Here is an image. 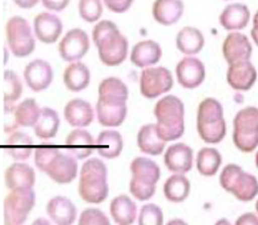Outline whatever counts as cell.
<instances>
[{
  "instance_id": "obj_52",
  "label": "cell",
  "mask_w": 258,
  "mask_h": 225,
  "mask_svg": "<svg viewBox=\"0 0 258 225\" xmlns=\"http://www.w3.org/2000/svg\"><path fill=\"white\" fill-rule=\"evenodd\" d=\"M214 225H232V224H230V222H229L226 218H221V220L216 221V224Z\"/></svg>"
},
{
  "instance_id": "obj_31",
  "label": "cell",
  "mask_w": 258,
  "mask_h": 225,
  "mask_svg": "<svg viewBox=\"0 0 258 225\" xmlns=\"http://www.w3.org/2000/svg\"><path fill=\"white\" fill-rule=\"evenodd\" d=\"M6 145H7V153L12 159L15 161H23L28 159L32 153L33 140L28 133L14 131L7 137Z\"/></svg>"
},
{
  "instance_id": "obj_29",
  "label": "cell",
  "mask_w": 258,
  "mask_h": 225,
  "mask_svg": "<svg viewBox=\"0 0 258 225\" xmlns=\"http://www.w3.org/2000/svg\"><path fill=\"white\" fill-rule=\"evenodd\" d=\"M64 85L71 92H80L91 83V71L84 63L75 62L67 66L63 75Z\"/></svg>"
},
{
  "instance_id": "obj_43",
  "label": "cell",
  "mask_w": 258,
  "mask_h": 225,
  "mask_svg": "<svg viewBox=\"0 0 258 225\" xmlns=\"http://www.w3.org/2000/svg\"><path fill=\"white\" fill-rule=\"evenodd\" d=\"M129 192L132 193L135 199L144 201V200H149L153 197V195L156 193V185L147 184V183L139 181L136 179H131Z\"/></svg>"
},
{
  "instance_id": "obj_30",
  "label": "cell",
  "mask_w": 258,
  "mask_h": 225,
  "mask_svg": "<svg viewBox=\"0 0 258 225\" xmlns=\"http://www.w3.org/2000/svg\"><path fill=\"white\" fill-rule=\"evenodd\" d=\"M129 96L128 87L121 79L107 78L104 79L99 85V97L100 101L107 103H126Z\"/></svg>"
},
{
  "instance_id": "obj_48",
  "label": "cell",
  "mask_w": 258,
  "mask_h": 225,
  "mask_svg": "<svg viewBox=\"0 0 258 225\" xmlns=\"http://www.w3.org/2000/svg\"><path fill=\"white\" fill-rule=\"evenodd\" d=\"M14 2L20 8H32L39 3V0H14Z\"/></svg>"
},
{
  "instance_id": "obj_35",
  "label": "cell",
  "mask_w": 258,
  "mask_h": 225,
  "mask_svg": "<svg viewBox=\"0 0 258 225\" xmlns=\"http://www.w3.org/2000/svg\"><path fill=\"white\" fill-rule=\"evenodd\" d=\"M190 193V181L185 175L173 174L164 184V196L170 203H182Z\"/></svg>"
},
{
  "instance_id": "obj_5",
  "label": "cell",
  "mask_w": 258,
  "mask_h": 225,
  "mask_svg": "<svg viewBox=\"0 0 258 225\" xmlns=\"http://www.w3.org/2000/svg\"><path fill=\"white\" fill-rule=\"evenodd\" d=\"M233 143L243 153L258 147V108L245 107L233 120Z\"/></svg>"
},
{
  "instance_id": "obj_47",
  "label": "cell",
  "mask_w": 258,
  "mask_h": 225,
  "mask_svg": "<svg viewBox=\"0 0 258 225\" xmlns=\"http://www.w3.org/2000/svg\"><path fill=\"white\" fill-rule=\"evenodd\" d=\"M234 225H258V216L254 213H243L237 218Z\"/></svg>"
},
{
  "instance_id": "obj_1",
  "label": "cell",
  "mask_w": 258,
  "mask_h": 225,
  "mask_svg": "<svg viewBox=\"0 0 258 225\" xmlns=\"http://www.w3.org/2000/svg\"><path fill=\"white\" fill-rule=\"evenodd\" d=\"M92 37L103 64L108 67H116L120 66L126 59L128 40L118 31L114 23L109 20L99 22L93 28Z\"/></svg>"
},
{
  "instance_id": "obj_2",
  "label": "cell",
  "mask_w": 258,
  "mask_h": 225,
  "mask_svg": "<svg viewBox=\"0 0 258 225\" xmlns=\"http://www.w3.org/2000/svg\"><path fill=\"white\" fill-rule=\"evenodd\" d=\"M153 112L157 119V132L165 143L177 140L184 135L185 107L177 96L166 95L160 99Z\"/></svg>"
},
{
  "instance_id": "obj_21",
  "label": "cell",
  "mask_w": 258,
  "mask_h": 225,
  "mask_svg": "<svg viewBox=\"0 0 258 225\" xmlns=\"http://www.w3.org/2000/svg\"><path fill=\"white\" fill-rule=\"evenodd\" d=\"M47 214L56 225H72L78 217L75 204L66 196H55L47 204Z\"/></svg>"
},
{
  "instance_id": "obj_20",
  "label": "cell",
  "mask_w": 258,
  "mask_h": 225,
  "mask_svg": "<svg viewBox=\"0 0 258 225\" xmlns=\"http://www.w3.org/2000/svg\"><path fill=\"white\" fill-rule=\"evenodd\" d=\"M67 151H70L78 160L88 159L96 151V140L84 128H75L66 139Z\"/></svg>"
},
{
  "instance_id": "obj_17",
  "label": "cell",
  "mask_w": 258,
  "mask_h": 225,
  "mask_svg": "<svg viewBox=\"0 0 258 225\" xmlns=\"http://www.w3.org/2000/svg\"><path fill=\"white\" fill-rule=\"evenodd\" d=\"M36 181V175L31 165L22 161H15L4 172L6 187L11 191L32 189Z\"/></svg>"
},
{
  "instance_id": "obj_24",
  "label": "cell",
  "mask_w": 258,
  "mask_h": 225,
  "mask_svg": "<svg viewBox=\"0 0 258 225\" xmlns=\"http://www.w3.org/2000/svg\"><path fill=\"white\" fill-rule=\"evenodd\" d=\"M249 20H250V11L245 4L241 3L229 4L220 15L221 26L232 32L243 30L247 26Z\"/></svg>"
},
{
  "instance_id": "obj_4",
  "label": "cell",
  "mask_w": 258,
  "mask_h": 225,
  "mask_svg": "<svg viewBox=\"0 0 258 225\" xmlns=\"http://www.w3.org/2000/svg\"><path fill=\"white\" fill-rule=\"evenodd\" d=\"M197 132L208 144H218L226 135L222 104L214 97L204 99L197 109Z\"/></svg>"
},
{
  "instance_id": "obj_38",
  "label": "cell",
  "mask_w": 258,
  "mask_h": 225,
  "mask_svg": "<svg viewBox=\"0 0 258 225\" xmlns=\"http://www.w3.org/2000/svg\"><path fill=\"white\" fill-rule=\"evenodd\" d=\"M23 93V83L18 74L8 70L4 72V103L12 104L20 99Z\"/></svg>"
},
{
  "instance_id": "obj_10",
  "label": "cell",
  "mask_w": 258,
  "mask_h": 225,
  "mask_svg": "<svg viewBox=\"0 0 258 225\" xmlns=\"http://www.w3.org/2000/svg\"><path fill=\"white\" fill-rule=\"evenodd\" d=\"M78 159L70 151L59 149L55 157L49 162L45 174L59 184H68L78 176Z\"/></svg>"
},
{
  "instance_id": "obj_51",
  "label": "cell",
  "mask_w": 258,
  "mask_h": 225,
  "mask_svg": "<svg viewBox=\"0 0 258 225\" xmlns=\"http://www.w3.org/2000/svg\"><path fill=\"white\" fill-rule=\"evenodd\" d=\"M166 225H188V224H186L184 220H181V218H173V220H170Z\"/></svg>"
},
{
  "instance_id": "obj_8",
  "label": "cell",
  "mask_w": 258,
  "mask_h": 225,
  "mask_svg": "<svg viewBox=\"0 0 258 225\" xmlns=\"http://www.w3.org/2000/svg\"><path fill=\"white\" fill-rule=\"evenodd\" d=\"M36 203L33 189L11 191L4 199V225H23Z\"/></svg>"
},
{
  "instance_id": "obj_45",
  "label": "cell",
  "mask_w": 258,
  "mask_h": 225,
  "mask_svg": "<svg viewBox=\"0 0 258 225\" xmlns=\"http://www.w3.org/2000/svg\"><path fill=\"white\" fill-rule=\"evenodd\" d=\"M109 11L116 12V14H122L128 11L131 6L133 4V0H104Z\"/></svg>"
},
{
  "instance_id": "obj_54",
  "label": "cell",
  "mask_w": 258,
  "mask_h": 225,
  "mask_svg": "<svg viewBox=\"0 0 258 225\" xmlns=\"http://www.w3.org/2000/svg\"><path fill=\"white\" fill-rule=\"evenodd\" d=\"M255 210H257V214H258V200H257V203H255Z\"/></svg>"
},
{
  "instance_id": "obj_33",
  "label": "cell",
  "mask_w": 258,
  "mask_h": 225,
  "mask_svg": "<svg viewBox=\"0 0 258 225\" xmlns=\"http://www.w3.org/2000/svg\"><path fill=\"white\" fill-rule=\"evenodd\" d=\"M129 170L132 172V179L147 183V184L156 185L159 183L161 172L159 165L153 160L148 157H136L131 161Z\"/></svg>"
},
{
  "instance_id": "obj_14",
  "label": "cell",
  "mask_w": 258,
  "mask_h": 225,
  "mask_svg": "<svg viewBox=\"0 0 258 225\" xmlns=\"http://www.w3.org/2000/svg\"><path fill=\"white\" fill-rule=\"evenodd\" d=\"M23 78L33 92H41L51 85L53 80V71L48 62L43 59L32 60L27 64Z\"/></svg>"
},
{
  "instance_id": "obj_22",
  "label": "cell",
  "mask_w": 258,
  "mask_h": 225,
  "mask_svg": "<svg viewBox=\"0 0 258 225\" xmlns=\"http://www.w3.org/2000/svg\"><path fill=\"white\" fill-rule=\"evenodd\" d=\"M162 49L155 40H143L135 44L131 52V62L139 68H149L160 62Z\"/></svg>"
},
{
  "instance_id": "obj_12",
  "label": "cell",
  "mask_w": 258,
  "mask_h": 225,
  "mask_svg": "<svg viewBox=\"0 0 258 225\" xmlns=\"http://www.w3.org/2000/svg\"><path fill=\"white\" fill-rule=\"evenodd\" d=\"M178 84L186 89H195L205 80V66L195 56H185L176 67Z\"/></svg>"
},
{
  "instance_id": "obj_53",
  "label": "cell",
  "mask_w": 258,
  "mask_h": 225,
  "mask_svg": "<svg viewBox=\"0 0 258 225\" xmlns=\"http://www.w3.org/2000/svg\"><path fill=\"white\" fill-rule=\"evenodd\" d=\"M255 165H257V168H258V151H257V153H255Z\"/></svg>"
},
{
  "instance_id": "obj_19",
  "label": "cell",
  "mask_w": 258,
  "mask_h": 225,
  "mask_svg": "<svg viewBox=\"0 0 258 225\" xmlns=\"http://www.w3.org/2000/svg\"><path fill=\"white\" fill-rule=\"evenodd\" d=\"M92 105L83 99H72L64 107V118L67 123L74 128H85L91 126L95 119Z\"/></svg>"
},
{
  "instance_id": "obj_46",
  "label": "cell",
  "mask_w": 258,
  "mask_h": 225,
  "mask_svg": "<svg viewBox=\"0 0 258 225\" xmlns=\"http://www.w3.org/2000/svg\"><path fill=\"white\" fill-rule=\"evenodd\" d=\"M41 3L49 11L60 12L70 4V0H41Z\"/></svg>"
},
{
  "instance_id": "obj_40",
  "label": "cell",
  "mask_w": 258,
  "mask_h": 225,
  "mask_svg": "<svg viewBox=\"0 0 258 225\" xmlns=\"http://www.w3.org/2000/svg\"><path fill=\"white\" fill-rule=\"evenodd\" d=\"M139 225H164V213L156 204H147L139 212Z\"/></svg>"
},
{
  "instance_id": "obj_50",
  "label": "cell",
  "mask_w": 258,
  "mask_h": 225,
  "mask_svg": "<svg viewBox=\"0 0 258 225\" xmlns=\"http://www.w3.org/2000/svg\"><path fill=\"white\" fill-rule=\"evenodd\" d=\"M32 225H51V222H49L48 220H47V218L39 217V218H36V220H35V221L32 222Z\"/></svg>"
},
{
  "instance_id": "obj_41",
  "label": "cell",
  "mask_w": 258,
  "mask_h": 225,
  "mask_svg": "<svg viewBox=\"0 0 258 225\" xmlns=\"http://www.w3.org/2000/svg\"><path fill=\"white\" fill-rule=\"evenodd\" d=\"M57 151H59V148L53 147V145H40V147H37L35 149V165L37 166V170L45 174L49 162L55 157Z\"/></svg>"
},
{
  "instance_id": "obj_25",
  "label": "cell",
  "mask_w": 258,
  "mask_h": 225,
  "mask_svg": "<svg viewBox=\"0 0 258 225\" xmlns=\"http://www.w3.org/2000/svg\"><path fill=\"white\" fill-rule=\"evenodd\" d=\"M165 141L160 137L156 124H145L137 133V147L143 153L149 156L161 155L165 149Z\"/></svg>"
},
{
  "instance_id": "obj_26",
  "label": "cell",
  "mask_w": 258,
  "mask_h": 225,
  "mask_svg": "<svg viewBox=\"0 0 258 225\" xmlns=\"http://www.w3.org/2000/svg\"><path fill=\"white\" fill-rule=\"evenodd\" d=\"M128 108L126 103H107L100 101L96 103L97 120L104 127H118L125 122Z\"/></svg>"
},
{
  "instance_id": "obj_7",
  "label": "cell",
  "mask_w": 258,
  "mask_h": 225,
  "mask_svg": "<svg viewBox=\"0 0 258 225\" xmlns=\"http://www.w3.org/2000/svg\"><path fill=\"white\" fill-rule=\"evenodd\" d=\"M8 47L16 58H26L35 51V33L30 23L22 16H12L6 26Z\"/></svg>"
},
{
  "instance_id": "obj_27",
  "label": "cell",
  "mask_w": 258,
  "mask_h": 225,
  "mask_svg": "<svg viewBox=\"0 0 258 225\" xmlns=\"http://www.w3.org/2000/svg\"><path fill=\"white\" fill-rule=\"evenodd\" d=\"M124 140L120 132L114 129H105L96 139V152L104 159H116L121 155Z\"/></svg>"
},
{
  "instance_id": "obj_49",
  "label": "cell",
  "mask_w": 258,
  "mask_h": 225,
  "mask_svg": "<svg viewBox=\"0 0 258 225\" xmlns=\"http://www.w3.org/2000/svg\"><path fill=\"white\" fill-rule=\"evenodd\" d=\"M251 39L255 44L258 45V11L255 12L254 18H253V28H251Z\"/></svg>"
},
{
  "instance_id": "obj_34",
  "label": "cell",
  "mask_w": 258,
  "mask_h": 225,
  "mask_svg": "<svg viewBox=\"0 0 258 225\" xmlns=\"http://www.w3.org/2000/svg\"><path fill=\"white\" fill-rule=\"evenodd\" d=\"M60 128V118L52 108H41V115L33 127V132L41 140H49L56 136Z\"/></svg>"
},
{
  "instance_id": "obj_13",
  "label": "cell",
  "mask_w": 258,
  "mask_h": 225,
  "mask_svg": "<svg viewBox=\"0 0 258 225\" xmlns=\"http://www.w3.org/2000/svg\"><path fill=\"white\" fill-rule=\"evenodd\" d=\"M250 40L246 35L240 32H230L222 44V55L228 62L229 66L242 62H250L251 58Z\"/></svg>"
},
{
  "instance_id": "obj_16",
  "label": "cell",
  "mask_w": 258,
  "mask_h": 225,
  "mask_svg": "<svg viewBox=\"0 0 258 225\" xmlns=\"http://www.w3.org/2000/svg\"><path fill=\"white\" fill-rule=\"evenodd\" d=\"M63 32V23L51 12H41L33 19V33L44 44H53Z\"/></svg>"
},
{
  "instance_id": "obj_36",
  "label": "cell",
  "mask_w": 258,
  "mask_h": 225,
  "mask_svg": "<svg viewBox=\"0 0 258 225\" xmlns=\"http://www.w3.org/2000/svg\"><path fill=\"white\" fill-rule=\"evenodd\" d=\"M222 164V156L218 149L212 147H205L200 149L196 157V166L197 171L203 176H214L217 174Z\"/></svg>"
},
{
  "instance_id": "obj_6",
  "label": "cell",
  "mask_w": 258,
  "mask_h": 225,
  "mask_svg": "<svg viewBox=\"0 0 258 225\" xmlns=\"http://www.w3.org/2000/svg\"><path fill=\"white\" fill-rule=\"evenodd\" d=\"M220 184L240 201H250L258 195L257 177L245 172L237 164H228L221 171Z\"/></svg>"
},
{
  "instance_id": "obj_9",
  "label": "cell",
  "mask_w": 258,
  "mask_h": 225,
  "mask_svg": "<svg viewBox=\"0 0 258 225\" xmlns=\"http://www.w3.org/2000/svg\"><path fill=\"white\" fill-rule=\"evenodd\" d=\"M139 84L143 96L147 99H156L172 89L173 76L165 67H149L140 74Z\"/></svg>"
},
{
  "instance_id": "obj_42",
  "label": "cell",
  "mask_w": 258,
  "mask_h": 225,
  "mask_svg": "<svg viewBox=\"0 0 258 225\" xmlns=\"http://www.w3.org/2000/svg\"><path fill=\"white\" fill-rule=\"evenodd\" d=\"M79 225H111V221L103 210L97 208H88L81 212Z\"/></svg>"
},
{
  "instance_id": "obj_44",
  "label": "cell",
  "mask_w": 258,
  "mask_h": 225,
  "mask_svg": "<svg viewBox=\"0 0 258 225\" xmlns=\"http://www.w3.org/2000/svg\"><path fill=\"white\" fill-rule=\"evenodd\" d=\"M4 114L7 116V122L4 124V131L6 132H14L18 128V124H16L15 120V105L14 104H7L4 105Z\"/></svg>"
},
{
  "instance_id": "obj_15",
  "label": "cell",
  "mask_w": 258,
  "mask_h": 225,
  "mask_svg": "<svg viewBox=\"0 0 258 225\" xmlns=\"http://www.w3.org/2000/svg\"><path fill=\"white\" fill-rule=\"evenodd\" d=\"M164 164L172 174L185 175L193 166V149L185 143H176L166 148Z\"/></svg>"
},
{
  "instance_id": "obj_37",
  "label": "cell",
  "mask_w": 258,
  "mask_h": 225,
  "mask_svg": "<svg viewBox=\"0 0 258 225\" xmlns=\"http://www.w3.org/2000/svg\"><path fill=\"white\" fill-rule=\"evenodd\" d=\"M41 115V108L35 99H26L15 105V120L19 127H35Z\"/></svg>"
},
{
  "instance_id": "obj_32",
  "label": "cell",
  "mask_w": 258,
  "mask_h": 225,
  "mask_svg": "<svg viewBox=\"0 0 258 225\" xmlns=\"http://www.w3.org/2000/svg\"><path fill=\"white\" fill-rule=\"evenodd\" d=\"M205 39L203 32L195 27H184L176 37V45L178 51L186 56H192L199 53L204 48Z\"/></svg>"
},
{
  "instance_id": "obj_39",
  "label": "cell",
  "mask_w": 258,
  "mask_h": 225,
  "mask_svg": "<svg viewBox=\"0 0 258 225\" xmlns=\"http://www.w3.org/2000/svg\"><path fill=\"white\" fill-rule=\"evenodd\" d=\"M79 14L84 22H97L103 15V2L101 0H80L79 2Z\"/></svg>"
},
{
  "instance_id": "obj_18",
  "label": "cell",
  "mask_w": 258,
  "mask_h": 225,
  "mask_svg": "<svg viewBox=\"0 0 258 225\" xmlns=\"http://www.w3.org/2000/svg\"><path fill=\"white\" fill-rule=\"evenodd\" d=\"M257 80V70L250 62L229 66L226 72L228 84L236 91H249Z\"/></svg>"
},
{
  "instance_id": "obj_3",
  "label": "cell",
  "mask_w": 258,
  "mask_h": 225,
  "mask_svg": "<svg viewBox=\"0 0 258 225\" xmlns=\"http://www.w3.org/2000/svg\"><path fill=\"white\" fill-rule=\"evenodd\" d=\"M108 171L103 161L97 157L85 160L80 170L79 195L84 201L91 204H100L108 197Z\"/></svg>"
},
{
  "instance_id": "obj_28",
  "label": "cell",
  "mask_w": 258,
  "mask_h": 225,
  "mask_svg": "<svg viewBox=\"0 0 258 225\" xmlns=\"http://www.w3.org/2000/svg\"><path fill=\"white\" fill-rule=\"evenodd\" d=\"M109 210L117 225H132L137 218V205L126 195L116 196L109 205Z\"/></svg>"
},
{
  "instance_id": "obj_23",
  "label": "cell",
  "mask_w": 258,
  "mask_h": 225,
  "mask_svg": "<svg viewBox=\"0 0 258 225\" xmlns=\"http://www.w3.org/2000/svg\"><path fill=\"white\" fill-rule=\"evenodd\" d=\"M184 14L182 0H156L152 7V15L161 26H173Z\"/></svg>"
},
{
  "instance_id": "obj_11",
  "label": "cell",
  "mask_w": 258,
  "mask_h": 225,
  "mask_svg": "<svg viewBox=\"0 0 258 225\" xmlns=\"http://www.w3.org/2000/svg\"><path fill=\"white\" fill-rule=\"evenodd\" d=\"M89 49V36L80 28L70 30L59 43V53L66 62H79L87 55Z\"/></svg>"
}]
</instances>
